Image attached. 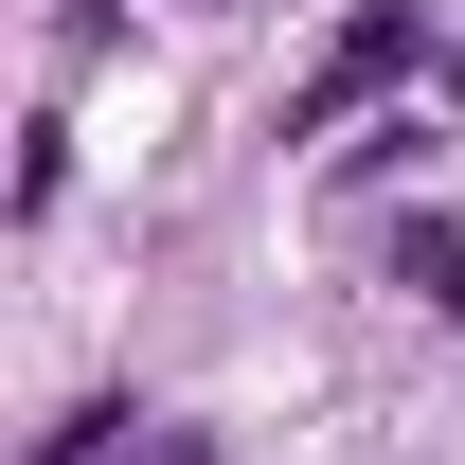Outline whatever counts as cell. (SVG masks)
I'll list each match as a JSON object with an SVG mask.
<instances>
[{"label":"cell","instance_id":"cell-1","mask_svg":"<svg viewBox=\"0 0 465 465\" xmlns=\"http://www.w3.org/2000/svg\"><path fill=\"white\" fill-rule=\"evenodd\" d=\"M411 54H430V18H358L341 54L304 72V108H287V143H322V125H341V108H376V90H394V72H411Z\"/></svg>","mask_w":465,"mask_h":465}]
</instances>
